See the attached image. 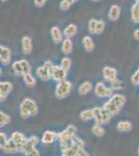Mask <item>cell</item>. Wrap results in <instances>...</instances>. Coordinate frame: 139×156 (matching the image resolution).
Returning <instances> with one entry per match:
<instances>
[{
  "instance_id": "cell-6",
  "label": "cell",
  "mask_w": 139,
  "mask_h": 156,
  "mask_svg": "<svg viewBox=\"0 0 139 156\" xmlns=\"http://www.w3.org/2000/svg\"><path fill=\"white\" fill-rule=\"evenodd\" d=\"M53 67V64L51 60H47L44 62V65L40 66L36 69V75L43 81H48L51 78V69Z\"/></svg>"
},
{
  "instance_id": "cell-42",
  "label": "cell",
  "mask_w": 139,
  "mask_h": 156,
  "mask_svg": "<svg viewBox=\"0 0 139 156\" xmlns=\"http://www.w3.org/2000/svg\"><path fill=\"white\" fill-rule=\"evenodd\" d=\"M135 3L139 6V0H135Z\"/></svg>"
},
{
  "instance_id": "cell-28",
  "label": "cell",
  "mask_w": 139,
  "mask_h": 156,
  "mask_svg": "<svg viewBox=\"0 0 139 156\" xmlns=\"http://www.w3.org/2000/svg\"><path fill=\"white\" fill-rule=\"evenodd\" d=\"M80 119L82 121H89L93 119V109H86V110H83L80 114Z\"/></svg>"
},
{
  "instance_id": "cell-24",
  "label": "cell",
  "mask_w": 139,
  "mask_h": 156,
  "mask_svg": "<svg viewBox=\"0 0 139 156\" xmlns=\"http://www.w3.org/2000/svg\"><path fill=\"white\" fill-rule=\"evenodd\" d=\"M130 15H131V19H132L133 23L138 24L139 23V6L136 3L131 6Z\"/></svg>"
},
{
  "instance_id": "cell-26",
  "label": "cell",
  "mask_w": 139,
  "mask_h": 156,
  "mask_svg": "<svg viewBox=\"0 0 139 156\" xmlns=\"http://www.w3.org/2000/svg\"><path fill=\"white\" fill-rule=\"evenodd\" d=\"M12 72L15 73V75H16V76H23V75H24L23 69H22V66H21V62H20V60L15 62L14 64L12 65Z\"/></svg>"
},
{
  "instance_id": "cell-41",
  "label": "cell",
  "mask_w": 139,
  "mask_h": 156,
  "mask_svg": "<svg viewBox=\"0 0 139 156\" xmlns=\"http://www.w3.org/2000/svg\"><path fill=\"white\" fill-rule=\"evenodd\" d=\"M68 1H69L71 4H73V3H75L76 1H78V0H68Z\"/></svg>"
},
{
  "instance_id": "cell-38",
  "label": "cell",
  "mask_w": 139,
  "mask_h": 156,
  "mask_svg": "<svg viewBox=\"0 0 139 156\" xmlns=\"http://www.w3.org/2000/svg\"><path fill=\"white\" fill-rule=\"evenodd\" d=\"M77 156H90V155L86 150H84V148H81V149H79V151H78Z\"/></svg>"
},
{
  "instance_id": "cell-29",
  "label": "cell",
  "mask_w": 139,
  "mask_h": 156,
  "mask_svg": "<svg viewBox=\"0 0 139 156\" xmlns=\"http://www.w3.org/2000/svg\"><path fill=\"white\" fill-rule=\"evenodd\" d=\"M9 122H11V117L1 110V112H0V126L1 127L5 126Z\"/></svg>"
},
{
  "instance_id": "cell-39",
  "label": "cell",
  "mask_w": 139,
  "mask_h": 156,
  "mask_svg": "<svg viewBox=\"0 0 139 156\" xmlns=\"http://www.w3.org/2000/svg\"><path fill=\"white\" fill-rule=\"evenodd\" d=\"M34 1V4H35V6H37V7H41L44 5L45 3L47 2V0H33Z\"/></svg>"
},
{
  "instance_id": "cell-19",
  "label": "cell",
  "mask_w": 139,
  "mask_h": 156,
  "mask_svg": "<svg viewBox=\"0 0 139 156\" xmlns=\"http://www.w3.org/2000/svg\"><path fill=\"white\" fill-rule=\"evenodd\" d=\"M78 151H79V148L72 144L69 147L61 149V156H77Z\"/></svg>"
},
{
  "instance_id": "cell-9",
  "label": "cell",
  "mask_w": 139,
  "mask_h": 156,
  "mask_svg": "<svg viewBox=\"0 0 139 156\" xmlns=\"http://www.w3.org/2000/svg\"><path fill=\"white\" fill-rule=\"evenodd\" d=\"M102 74L104 79L107 82H109V83L117 79V70L113 67H104L102 70Z\"/></svg>"
},
{
  "instance_id": "cell-11",
  "label": "cell",
  "mask_w": 139,
  "mask_h": 156,
  "mask_svg": "<svg viewBox=\"0 0 139 156\" xmlns=\"http://www.w3.org/2000/svg\"><path fill=\"white\" fill-rule=\"evenodd\" d=\"M12 90V84L9 81H2L0 82V100L5 101L7 96Z\"/></svg>"
},
{
  "instance_id": "cell-8",
  "label": "cell",
  "mask_w": 139,
  "mask_h": 156,
  "mask_svg": "<svg viewBox=\"0 0 139 156\" xmlns=\"http://www.w3.org/2000/svg\"><path fill=\"white\" fill-rule=\"evenodd\" d=\"M68 70H65L61 66H53L51 69V78L57 82H60L62 80H65L68 75Z\"/></svg>"
},
{
  "instance_id": "cell-1",
  "label": "cell",
  "mask_w": 139,
  "mask_h": 156,
  "mask_svg": "<svg viewBox=\"0 0 139 156\" xmlns=\"http://www.w3.org/2000/svg\"><path fill=\"white\" fill-rule=\"evenodd\" d=\"M126 104V97L123 94H114L112 95L107 102H105L104 107L111 115H117Z\"/></svg>"
},
{
  "instance_id": "cell-43",
  "label": "cell",
  "mask_w": 139,
  "mask_h": 156,
  "mask_svg": "<svg viewBox=\"0 0 139 156\" xmlns=\"http://www.w3.org/2000/svg\"><path fill=\"white\" fill-rule=\"evenodd\" d=\"M92 1H100V0H92Z\"/></svg>"
},
{
  "instance_id": "cell-2",
  "label": "cell",
  "mask_w": 139,
  "mask_h": 156,
  "mask_svg": "<svg viewBox=\"0 0 139 156\" xmlns=\"http://www.w3.org/2000/svg\"><path fill=\"white\" fill-rule=\"evenodd\" d=\"M20 115L23 119L29 117H33L37 114V104L35 103L34 100L30 99V98H25L23 101L20 104Z\"/></svg>"
},
{
  "instance_id": "cell-30",
  "label": "cell",
  "mask_w": 139,
  "mask_h": 156,
  "mask_svg": "<svg viewBox=\"0 0 139 156\" xmlns=\"http://www.w3.org/2000/svg\"><path fill=\"white\" fill-rule=\"evenodd\" d=\"M97 24H98V20H96V19H90L89 21H88V31H89V34H96Z\"/></svg>"
},
{
  "instance_id": "cell-10",
  "label": "cell",
  "mask_w": 139,
  "mask_h": 156,
  "mask_svg": "<svg viewBox=\"0 0 139 156\" xmlns=\"http://www.w3.org/2000/svg\"><path fill=\"white\" fill-rule=\"evenodd\" d=\"M11 138L18 145V148H19V152H21L22 148L24 147V145L26 144L27 140H28V138L25 136L23 133H21V132H19V131H15L12 134Z\"/></svg>"
},
{
  "instance_id": "cell-45",
  "label": "cell",
  "mask_w": 139,
  "mask_h": 156,
  "mask_svg": "<svg viewBox=\"0 0 139 156\" xmlns=\"http://www.w3.org/2000/svg\"><path fill=\"white\" fill-rule=\"evenodd\" d=\"M1 1H6V0H1Z\"/></svg>"
},
{
  "instance_id": "cell-22",
  "label": "cell",
  "mask_w": 139,
  "mask_h": 156,
  "mask_svg": "<svg viewBox=\"0 0 139 156\" xmlns=\"http://www.w3.org/2000/svg\"><path fill=\"white\" fill-rule=\"evenodd\" d=\"M92 90V83L90 81H84L78 87V93L80 95H86Z\"/></svg>"
},
{
  "instance_id": "cell-44",
  "label": "cell",
  "mask_w": 139,
  "mask_h": 156,
  "mask_svg": "<svg viewBox=\"0 0 139 156\" xmlns=\"http://www.w3.org/2000/svg\"><path fill=\"white\" fill-rule=\"evenodd\" d=\"M138 154H139V145H138Z\"/></svg>"
},
{
  "instance_id": "cell-37",
  "label": "cell",
  "mask_w": 139,
  "mask_h": 156,
  "mask_svg": "<svg viewBox=\"0 0 139 156\" xmlns=\"http://www.w3.org/2000/svg\"><path fill=\"white\" fill-rule=\"evenodd\" d=\"M25 156H41V155H40V152L35 149V147H34V148H32V149H30L28 152L25 153Z\"/></svg>"
},
{
  "instance_id": "cell-31",
  "label": "cell",
  "mask_w": 139,
  "mask_h": 156,
  "mask_svg": "<svg viewBox=\"0 0 139 156\" xmlns=\"http://www.w3.org/2000/svg\"><path fill=\"white\" fill-rule=\"evenodd\" d=\"M110 87H112L114 90H123V87H125V83L122 81V80H118L116 79L115 81L111 82L110 83Z\"/></svg>"
},
{
  "instance_id": "cell-34",
  "label": "cell",
  "mask_w": 139,
  "mask_h": 156,
  "mask_svg": "<svg viewBox=\"0 0 139 156\" xmlns=\"http://www.w3.org/2000/svg\"><path fill=\"white\" fill-rule=\"evenodd\" d=\"M105 29V22L103 20H98L97 29H96V34H100L104 31Z\"/></svg>"
},
{
  "instance_id": "cell-23",
  "label": "cell",
  "mask_w": 139,
  "mask_h": 156,
  "mask_svg": "<svg viewBox=\"0 0 139 156\" xmlns=\"http://www.w3.org/2000/svg\"><path fill=\"white\" fill-rule=\"evenodd\" d=\"M77 26H76L75 24H69L67 27L64 29V36L65 37H74L76 34H77Z\"/></svg>"
},
{
  "instance_id": "cell-15",
  "label": "cell",
  "mask_w": 139,
  "mask_h": 156,
  "mask_svg": "<svg viewBox=\"0 0 139 156\" xmlns=\"http://www.w3.org/2000/svg\"><path fill=\"white\" fill-rule=\"evenodd\" d=\"M57 138H58V133L54 131H50V130H46L42 136V143L43 144L49 145L54 143L55 140H57Z\"/></svg>"
},
{
  "instance_id": "cell-16",
  "label": "cell",
  "mask_w": 139,
  "mask_h": 156,
  "mask_svg": "<svg viewBox=\"0 0 139 156\" xmlns=\"http://www.w3.org/2000/svg\"><path fill=\"white\" fill-rule=\"evenodd\" d=\"M21 45H22V50H23L24 54H30L33 49V45H32V40L29 37L25 36L22 37L21 40Z\"/></svg>"
},
{
  "instance_id": "cell-32",
  "label": "cell",
  "mask_w": 139,
  "mask_h": 156,
  "mask_svg": "<svg viewBox=\"0 0 139 156\" xmlns=\"http://www.w3.org/2000/svg\"><path fill=\"white\" fill-rule=\"evenodd\" d=\"M20 62H21V66H22V69H23L24 75L30 73V71H31V67H30L29 62H27L26 59H21V60H20ZM24 75H23V76H24Z\"/></svg>"
},
{
  "instance_id": "cell-12",
  "label": "cell",
  "mask_w": 139,
  "mask_h": 156,
  "mask_svg": "<svg viewBox=\"0 0 139 156\" xmlns=\"http://www.w3.org/2000/svg\"><path fill=\"white\" fill-rule=\"evenodd\" d=\"M11 59H12L11 50H9V47L1 45L0 46V62H1V64L9 65L11 62Z\"/></svg>"
},
{
  "instance_id": "cell-4",
  "label": "cell",
  "mask_w": 139,
  "mask_h": 156,
  "mask_svg": "<svg viewBox=\"0 0 139 156\" xmlns=\"http://www.w3.org/2000/svg\"><path fill=\"white\" fill-rule=\"evenodd\" d=\"M72 87V82L67 79L58 82L56 87H55V96L57 99H64L71 94Z\"/></svg>"
},
{
  "instance_id": "cell-17",
  "label": "cell",
  "mask_w": 139,
  "mask_h": 156,
  "mask_svg": "<svg viewBox=\"0 0 139 156\" xmlns=\"http://www.w3.org/2000/svg\"><path fill=\"white\" fill-rule=\"evenodd\" d=\"M120 16V7L117 4H113L110 6L109 12H108V19L110 21H116Z\"/></svg>"
},
{
  "instance_id": "cell-36",
  "label": "cell",
  "mask_w": 139,
  "mask_h": 156,
  "mask_svg": "<svg viewBox=\"0 0 139 156\" xmlns=\"http://www.w3.org/2000/svg\"><path fill=\"white\" fill-rule=\"evenodd\" d=\"M71 5H72V4H71L68 0H61V2H60V4H59V7L62 11H67V9H70Z\"/></svg>"
},
{
  "instance_id": "cell-13",
  "label": "cell",
  "mask_w": 139,
  "mask_h": 156,
  "mask_svg": "<svg viewBox=\"0 0 139 156\" xmlns=\"http://www.w3.org/2000/svg\"><path fill=\"white\" fill-rule=\"evenodd\" d=\"M50 34H51V39L55 44H59L64 41V32L60 30L58 26H53L50 29Z\"/></svg>"
},
{
  "instance_id": "cell-27",
  "label": "cell",
  "mask_w": 139,
  "mask_h": 156,
  "mask_svg": "<svg viewBox=\"0 0 139 156\" xmlns=\"http://www.w3.org/2000/svg\"><path fill=\"white\" fill-rule=\"evenodd\" d=\"M92 132L95 135H97V136H103V135L105 134L104 128L101 126V124H99V123H96V124L92 126Z\"/></svg>"
},
{
  "instance_id": "cell-7",
  "label": "cell",
  "mask_w": 139,
  "mask_h": 156,
  "mask_svg": "<svg viewBox=\"0 0 139 156\" xmlns=\"http://www.w3.org/2000/svg\"><path fill=\"white\" fill-rule=\"evenodd\" d=\"M114 92V90L111 87H106L104 82L99 81L95 87V94L97 95L99 98H110Z\"/></svg>"
},
{
  "instance_id": "cell-40",
  "label": "cell",
  "mask_w": 139,
  "mask_h": 156,
  "mask_svg": "<svg viewBox=\"0 0 139 156\" xmlns=\"http://www.w3.org/2000/svg\"><path fill=\"white\" fill-rule=\"evenodd\" d=\"M133 37H134V39H135V40H137V41H139V28H138V29H136L135 31H134Z\"/></svg>"
},
{
  "instance_id": "cell-5",
  "label": "cell",
  "mask_w": 139,
  "mask_h": 156,
  "mask_svg": "<svg viewBox=\"0 0 139 156\" xmlns=\"http://www.w3.org/2000/svg\"><path fill=\"white\" fill-rule=\"evenodd\" d=\"M92 109H93V120L96 121V123L103 125V124H108L110 122L112 115L104 107H95Z\"/></svg>"
},
{
  "instance_id": "cell-18",
  "label": "cell",
  "mask_w": 139,
  "mask_h": 156,
  "mask_svg": "<svg viewBox=\"0 0 139 156\" xmlns=\"http://www.w3.org/2000/svg\"><path fill=\"white\" fill-rule=\"evenodd\" d=\"M61 51L64 55H69L73 51V42L70 37H65L61 42Z\"/></svg>"
},
{
  "instance_id": "cell-25",
  "label": "cell",
  "mask_w": 139,
  "mask_h": 156,
  "mask_svg": "<svg viewBox=\"0 0 139 156\" xmlns=\"http://www.w3.org/2000/svg\"><path fill=\"white\" fill-rule=\"evenodd\" d=\"M23 80L25 82V84L28 87H33L36 84V79L31 73H28V74H25L23 76Z\"/></svg>"
},
{
  "instance_id": "cell-33",
  "label": "cell",
  "mask_w": 139,
  "mask_h": 156,
  "mask_svg": "<svg viewBox=\"0 0 139 156\" xmlns=\"http://www.w3.org/2000/svg\"><path fill=\"white\" fill-rule=\"evenodd\" d=\"M60 66L64 67L65 70L69 71L71 66H72V60H71V58H69L68 56H64V58L61 59V62H60Z\"/></svg>"
},
{
  "instance_id": "cell-14",
  "label": "cell",
  "mask_w": 139,
  "mask_h": 156,
  "mask_svg": "<svg viewBox=\"0 0 139 156\" xmlns=\"http://www.w3.org/2000/svg\"><path fill=\"white\" fill-rule=\"evenodd\" d=\"M0 148H1L2 151L6 153H16L19 152V148H18V145L12 138H9V140L3 145H0Z\"/></svg>"
},
{
  "instance_id": "cell-35",
  "label": "cell",
  "mask_w": 139,
  "mask_h": 156,
  "mask_svg": "<svg viewBox=\"0 0 139 156\" xmlns=\"http://www.w3.org/2000/svg\"><path fill=\"white\" fill-rule=\"evenodd\" d=\"M131 82H132L134 85L139 84V68L137 69V71L132 75V77H131Z\"/></svg>"
},
{
  "instance_id": "cell-21",
  "label": "cell",
  "mask_w": 139,
  "mask_h": 156,
  "mask_svg": "<svg viewBox=\"0 0 139 156\" xmlns=\"http://www.w3.org/2000/svg\"><path fill=\"white\" fill-rule=\"evenodd\" d=\"M82 45H83V48L86 50L87 52H92L93 48H95V43H93L92 37H89V36H85L83 37Z\"/></svg>"
},
{
  "instance_id": "cell-20",
  "label": "cell",
  "mask_w": 139,
  "mask_h": 156,
  "mask_svg": "<svg viewBox=\"0 0 139 156\" xmlns=\"http://www.w3.org/2000/svg\"><path fill=\"white\" fill-rule=\"evenodd\" d=\"M132 123L129 121H120L116 124V129L120 132H129L132 130Z\"/></svg>"
},
{
  "instance_id": "cell-3",
  "label": "cell",
  "mask_w": 139,
  "mask_h": 156,
  "mask_svg": "<svg viewBox=\"0 0 139 156\" xmlns=\"http://www.w3.org/2000/svg\"><path fill=\"white\" fill-rule=\"evenodd\" d=\"M77 132V128L74 125H69L62 132L58 133V138L60 143V148L64 149V148L69 147L73 144V137L76 135Z\"/></svg>"
}]
</instances>
